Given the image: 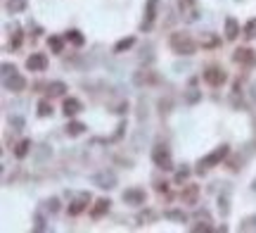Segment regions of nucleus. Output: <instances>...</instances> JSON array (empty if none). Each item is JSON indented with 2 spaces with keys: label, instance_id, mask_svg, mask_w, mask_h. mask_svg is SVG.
<instances>
[{
  "label": "nucleus",
  "instance_id": "obj_1",
  "mask_svg": "<svg viewBox=\"0 0 256 233\" xmlns=\"http://www.w3.org/2000/svg\"><path fill=\"white\" fill-rule=\"evenodd\" d=\"M169 48L173 50L175 55L190 57L197 53V41H195L190 33H185V31H173L171 38H169Z\"/></svg>",
  "mask_w": 256,
  "mask_h": 233
},
{
  "label": "nucleus",
  "instance_id": "obj_2",
  "mask_svg": "<svg viewBox=\"0 0 256 233\" xmlns=\"http://www.w3.org/2000/svg\"><path fill=\"white\" fill-rule=\"evenodd\" d=\"M228 155H230V145H218V148H214V150L209 152V155H204L202 160L197 162V171L199 174H204L206 169H211V166H218L221 162H226L228 160Z\"/></svg>",
  "mask_w": 256,
  "mask_h": 233
},
{
  "label": "nucleus",
  "instance_id": "obj_3",
  "mask_svg": "<svg viewBox=\"0 0 256 233\" xmlns=\"http://www.w3.org/2000/svg\"><path fill=\"white\" fill-rule=\"evenodd\" d=\"M152 162L157 169H164V171H171L173 169V157H171V150L164 145V143H157L152 148Z\"/></svg>",
  "mask_w": 256,
  "mask_h": 233
},
{
  "label": "nucleus",
  "instance_id": "obj_4",
  "mask_svg": "<svg viewBox=\"0 0 256 233\" xmlns=\"http://www.w3.org/2000/svg\"><path fill=\"white\" fill-rule=\"evenodd\" d=\"M178 10H180L183 22H188V24H195L199 19V12H202L197 0H178Z\"/></svg>",
  "mask_w": 256,
  "mask_h": 233
},
{
  "label": "nucleus",
  "instance_id": "obj_5",
  "mask_svg": "<svg viewBox=\"0 0 256 233\" xmlns=\"http://www.w3.org/2000/svg\"><path fill=\"white\" fill-rule=\"evenodd\" d=\"M2 88L10 93H22V91H27V79L14 69L10 74H2Z\"/></svg>",
  "mask_w": 256,
  "mask_h": 233
},
{
  "label": "nucleus",
  "instance_id": "obj_6",
  "mask_svg": "<svg viewBox=\"0 0 256 233\" xmlns=\"http://www.w3.org/2000/svg\"><path fill=\"white\" fill-rule=\"evenodd\" d=\"M202 79L209 83L211 88H221L223 83L228 81V74H226L221 67H216V65H209V67L202 71Z\"/></svg>",
  "mask_w": 256,
  "mask_h": 233
},
{
  "label": "nucleus",
  "instance_id": "obj_7",
  "mask_svg": "<svg viewBox=\"0 0 256 233\" xmlns=\"http://www.w3.org/2000/svg\"><path fill=\"white\" fill-rule=\"evenodd\" d=\"M121 200L126 202V205L140 207V205H145L147 195H145V191H142V188H138V186H133V188H126V191H123Z\"/></svg>",
  "mask_w": 256,
  "mask_h": 233
},
{
  "label": "nucleus",
  "instance_id": "obj_8",
  "mask_svg": "<svg viewBox=\"0 0 256 233\" xmlns=\"http://www.w3.org/2000/svg\"><path fill=\"white\" fill-rule=\"evenodd\" d=\"M157 7H159V0H147V2H145V19H142V24H140V29H142V31H149V29L154 27V19H157Z\"/></svg>",
  "mask_w": 256,
  "mask_h": 233
},
{
  "label": "nucleus",
  "instance_id": "obj_9",
  "mask_svg": "<svg viewBox=\"0 0 256 233\" xmlns=\"http://www.w3.org/2000/svg\"><path fill=\"white\" fill-rule=\"evenodd\" d=\"M27 69L28 71H45L48 69V55L45 53H31L27 57Z\"/></svg>",
  "mask_w": 256,
  "mask_h": 233
},
{
  "label": "nucleus",
  "instance_id": "obj_10",
  "mask_svg": "<svg viewBox=\"0 0 256 233\" xmlns=\"http://www.w3.org/2000/svg\"><path fill=\"white\" fill-rule=\"evenodd\" d=\"M88 202H90V195L88 193H81L74 202H69V217H79L88 209Z\"/></svg>",
  "mask_w": 256,
  "mask_h": 233
},
{
  "label": "nucleus",
  "instance_id": "obj_11",
  "mask_svg": "<svg viewBox=\"0 0 256 233\" xmlns=\"http://www.w3.org/2000/svg\"><path fill=\"white\" fill-rule=\"evenodd\" d=\"M232 62H235V65H254L256 53L252 48H237V50L232 53Z\"/></svg>",
  "mask_w": 256,
  "mask_h": 233
},
{
  "label": "nucleus",
  "instance_id": "obj_12",
  "mask_svg": "<svg viewBox=\"0 0 256 233\" xmlns=\"http://www.w3.org/2000/svg\"><path fill=\"white\" fill-rule=\"evenodd\" d=\"M93 183L97 188H105V191H112L116 186V176L112 171H102V174H95L93 176Z\"/></svg>",
  "mask_w": 256,
  "mask_h": 233
},
{
  "label": "nucleus",
  "instance_id": "obj_13",
  "mask_svg": "<svg viewBox=\"0 0 256 233\" xmlns=\"http://www.w3.org/2000/svg\"><path fill=\"white\" fill-rule=\"evenodd\" d=\"M62 112H64V117H76L79 112H83V102L79 98H64V102H62Z\"/></svg>",
  "mask_w": 256,
  "mask_h": 233
},
{
  "label": "nucleus",
  "instance_id": "obj_14",
  "mask_svg": "<svg viewBox=\"0 0 256 233\" xmlns=\"http://www.w3.org/2000/svg\"><path fill=\"white\" fill-rule=\"evenodd\" d=\"M180 200H183V205H197V200H199V186L188 183L183 188V193H180Z\"/></svg>",
  "mask_w": 256,
  "mask_h": 233
},
{
  "label": "nucleus",
  "instance_id": "obj_15",
  "mask_svg": "<svg viewBox=\"0 0 256 233\" xmlns=\"http://www.w3.org/2000/svg\"><path fill=\"white\" fill-rule=\"evenodd\" d=\"M109 205H112V202H109L107 198H100V200L90 207V217H93V219H102V217L109 212Z\"/></svg>",
  "mask_w": 256,
  "mask_h": 233
},
{
  "label": "nucleus",
  "instance_id": "obj_16",
  "mask_svg": "<svg viewBox=\"0 0 256 233\" xmlns=\"http://www.w3.org/2000/svg\"><path fill=\"white\" fill-rule=\"evenodd\" d=\"M240 36V24L235 17H226V41H237Z\"/></svg>",
  "mask_w": 256,
  "mask_h": 233
},
{
  "label": "nucleus",
  "instance_id": "obj_17",
  "mask_svg": "<svg viewBox=\"0 0 256 233\" xmlns=\"http://www.w3.org/2000/svg\"><path fill=\"white\" fill-rule=\"evenodd\" d=\"M133 81L138 83V86H142V83H157L159 81V76L154 74V71H149V69H142V71H138L133 76Z\"/></svg>",
  "mask_w": 256,
  "mask_h": 233
},
{
  "label": "nucleus",
  "instance_id": "obj_18",
  "mask_svg": "<svg viewBox=\"0 0 256 233\" xmlns=\"http://www.w3.org/2000/svg\"><path fill=\"white\" fill-rule=\"evenodd\" d=\"M67 91H69V88H67V83H64V81L48 83V98H50V100H53V98H62Z\"/></svg>",
  "mask_w": 256,
  "mask_h": 233
},
{
  "label": "nucleus",
  "instance_id": "obj_19",
  "mask_svg": "<svg viewBox=\"0 0 256 233\" xmlns=\"http://www.w3.org/2000/svg\"><path fill=\"white\" fill-rule=\"evenodd\" d=\"M31 148H33L31 140H28V138H22V140L14 145V157H17V160H24L28 152H31Z\"/></svg>",
  "mask_w": 256,
  "mask_h": 233
},
{
  "label": "nucleus",
  "instance_id": "obj_20",
  "mask_svg": "<svg viewBox=\"0 0 256 233\" xmlns=\"http://www.w3.org/2000/svg\"><path fill=\"white\" fill-rule=\"evenodd\" d=\"M28 7V0H7L5 2V10L10 14H22Z\"/></svg>",
  "mask_w": 256,
  "mask_h": 233
},
{
  "label": "nucleus",
  "instance_id": "obj_21",
  "mask_svg": "<svg viewBox=\"0 0 256 233\" xmlns=\"http://www.w3.org/2000/svg\"><path fill=\"white\" fill-rule=\"evenodd\" d=\"M64 38H67L71 45H76V48H81L83 43H85V36H83L79 29H69V31H64Z\"/></svg>",
  "mask_w": 256,
  "mask_h": 233
},
{
  "label": "nucleus",
  "instance_id": "obj_22",
  "mask_svg": "<svg viewBox=\"0 0 256 233\" xmlns=\"http://www.w3.org/2000/svg\"><path fill=\"white\" fill-rule=\"evenodd\" d=\"M85 129H88V126L83 122H69L67 126H64V133L71 138H76V136H81V133H85Z\"/></svg>",
  "mask_w": 256,
  "mask_h": 233
},
{
  "label": "nucleus",
  "instance_id": "obj_23",
  "mask_svg": "<svg viewBox=\"0 0 256 233\" xmlns=\"http://www.w3.org/2000/svg\"><path fill=\"white\" fill-rule=\"evenodd\" d=\"M36 110H38V117H41V119H45V117H53V102H50V98H43V100H38Z\"/></svg>",
  "mask_w": 256,
  "mask_h": 233
},
{
  "label": "nucleus",
  "instance_id": "obj_24",
  "mask_svg": "<svg viewBox=\"0 0 256 233\" xmlns=\"http://www.w3.org/2000/svg\"><path fill=\"white\" fill-rule=\"evenodd\" d=\"M135 45V36H126V38H121V41H116V45H114V53L116 55H121V53H126V50H131Z\"/></svg>",
  "mask_w": 256,
  "mask_h": 233
},
{
  "label": "nucleus",
  "instance_id": "obj_25",
  "mask_svg": "<svg viewBox=\"0 0 256 233\" xmlns=\"http://www.w3.org/2000/svg\"><path fill=\"white\" fill-rule=\"evenodd\" d=\"M64 41L67 38H62V36H50L48 38V45H50V50H53L55 55H62L64 53Z\"/></svg>",
  "mask_w": 256,
  "mask_h": 233
},
{
  "label": "nucleus",
  "instance_id": "obj_26",
  "mask_svg": "<svg viewBox=\"0 0 256 233\" xmlns=\"http://www.w3.org/2000/svg\"><path fill=\"white\" fill-rule=\"evenodd\" d=\"M242 36L247 38V41H254V38H256V17H254V19H249V22L244 24Z\"/></svg>",
  "mask_w": 256,
  "mask_h": 233
},
{
  "label": "nucleus",
  "instance_id": "obj_27",
  "mask_svg": "<svg viewBox=\"0 0 256 233\" xmlns=\"http://www.w3.org/2000/svg\"><path fill=\"white\" fill-rule=\"evenodd\" d=\"M164 217H166V219H173V221H180V224L188 221L185 212H180V209H169V212H164Z\"/></svg>",
  "mask_w": 256,
  "mask_h": 233
},
{
  "label": "nucleus",
  "instance_id": "obj_28",
  "mask_svg": "<svg viewBox=\"0 0 256 233\" xmlns=\"http://www.w3.org/2000/svg\"><path fill=\"white\" fill-rule=\"evenodd\" d=\"M22 41H24V33H22V31L17 29V31L12 33V38H10V43H7V48H10V50H19Z\"/></svg>",
  "mask_w": 256,
  "mask_h": 233
},
{
  "label": "nucleus",
  "instance_id": "obj_29",
  "mask_svg": "<svg viewBox=\"0 0 256 233\" xmlns=\"http://www.w3.org/2000/svg\"><path fill=\"white\" fill-rule=\"evenodd\" d=\"M240 231H256V214L247 217V219L240 224Z\"/></svg>",
  "mask_w": 256,
  "mask_h": 233
},
{
  "label": "nucleus",
  "instance_id": "obj_30",
  "mask_svg": "<svg viewBox=\"0 0 256 233\" xmlns=\"http://www.w3.org/2000/svg\"><path fill=\"white\" fill-rule=\"evenodd\" d=\"M188 176H190V169H188V166L178 169V171H175V183H183V181H185Z\"/></svg>",
  "mask_w": 256,
  "mask_h": 233
},
{
  "label": "nucleus",
  "instance_id": "obj_31",
  "mask_svg": "<svg viewBox=\"0 0 256 233\" xmlns=\"http://www.w3.org/2000/svg\"><path fill=\"white\" fill-rule=\"evenodd\" d=\"M218 209H221V214H223V217L228 214V198H226V195H221V198H218Z\"/></svg>",
  "mask_w": 256,
  "mask_h": 233
},
{
  "label": "nucleus",
  "instance_id": "obj_32",
  "mask_svg": "<svg viewBox=\"0 0 256 233\" xmlns=\"http://www.w3.org/2000/svg\"><path fill=\"white\" fill-rule=\"evenodd\" d=\"M36 226H33V231H48V226H45V219H43L41 214H36Z\"/></svg>",
  "mask_w": 256,
  "mask_h": 233
},
{
  "label": "nucleus",
  "instance_id": "obj_33",
  "mask_svg": "<svg viewBox=\"0 0 256 233\" xmlns=\"http://www.w3.org/2000/svg\"><path fill=\"white\" fill-rule=\"evenodd\" d=\"M157 219V214L154 212H145V214H140L138 217V224H145V221H154Z\"/></svg>",
  "mask_w": 256,
  "mask_h": 233
},
{
  "label": "nucleus",
  "instance_id": "obj_34",
  "mask_svg": "<svg viewBox=\"0 0 256 233\" xmlns=\"http://www.w3.org/2000/svg\"><path fill=\"white\" fill-rule=\"evenodd\" d=\"M218 45V38H214V36H206L202 41V48H216Z\"/></svg>",
  "mask_w": 256,
  "mask_h": 233
},
{
  "label": "nucleus",
  "instance_id": "obj_35",
  "mask_svg": "<svg viewBox=\"0 0 256 233\" xmlns=\"http://www.w3.org/2000/svg\"><path fill=\"white\" fill-rule=\"evenodd\" d=\"M199 98H202V93H199V91H195V88H192V91H190V93H188V102H190V105H195V102H197V100H199Z\"/></svg>",
  "mask_w": 256,
  "mask_h": 233
},
{
  "label": "nucleus",
  "instance_id": "obj_36",
  "mask_svg": "<svg viewBox=\"0 0 256 233\" xmlns=\"http://www.w3.org/2000/svg\"><path fill=\"white\" fill-rule=\"evenodd\" d=\"M45 207H48L50 212H57V209H59V200H57V198H50V200L45 202Z\"/></svg>",
  "mask_w": 256,
  "mask_h": 233
},
{
  "label": "nucleus",
  "instance_id": "obj_37",
  "mask_svg": "<svg viewBox=\"0 0 256 233\" xmlns=\"http://www.w3.org/2000/svg\"><path fill=\"white\" fill-rule=\"evenodd\" d=\"M157 193H164L166 195L169 193V183H157Z\"/></svg>",
  "mask_w": 256,
  "mask_h": 233
},
{
  "label": "nucleus",
  "instance_id": "obj_38",
  "mask_svg": "<svg viewBox=\"0 0 256 233\" xmlns=\"http://www.w3.org/2000/svg\"><path fill=\"white\" fill-rule=\"evenodd\" d=\"M192 231H211V226H206V224H202V226H192Z\"/></svg>",
  "mask_w": 256,
  "mask_h": 233
},
{
  "label": "nucleus",
  "instance_id": "obj_39",
  "mask_svg": "<svg viewBox=\"0 0 256 233\" xmlns=\"http://www.w3.org/2000/svg\"><path fill=\"white\" fill-rule=\"evenodd\" d=\"M252 191L256 193V178H254V181H252Z\"/></svg>",
  "mask_w": 256,
  "mask_h": 233
}]
</instances>
